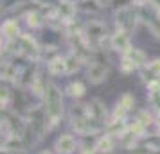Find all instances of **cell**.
I'll return each mask as SVG.
<instances>
[{
    "label": "cell",
    "instance_id": "6da1fadb",
    "mask_svg": "<svg viewBox=\"0 0 160 154\" xmlns=\"http://www.w3.org/2000/svg\"><path fill=\"white\" fill-rule=\"evenodd\" d=\"M42 100H43V110L49 120V129H54L63 118V91L56 82H47Z\"/></svg>",
    "mask_w": 160,
    "mask_h": 154
},
{
    "label": "cell",
    "instance_id": "7a4b0ae2",
    "mask_svg": "<svg viewBox=\"0 0 160 154\" xmlns=\"http://www.w3.org/2000/svg\"><path fill=\"white\" fill-rule=\"evenodd\" d=\"M110 73L108 59L102 56V50H95L94 58L87 63V79L90 84H101Z\"/></svg>",
    "mask_w": 160,
    "mask_h": 154
},
{
    "label": "cell",
    "instance_id": "3957f363",
    "mask_svg": "<svg viewBox=\"0 0 160 154\" xmlns=\"http://www.w3.org/2000/svg\"><path fill=\"white\" fill-rule=\"evenodd\" d=\"M83 34L87 38L88 45L92 47V50H102V43L106 41V38L108 36V30H106V25L102 22H97V20H92V22H88L85 27H83Z\"/></svg>",
    "mask_w": 160,
    "mask_h": 154
},
{
    "label": "cell",
    "instance_id": "277c9868",
    "mask_svg": "<svg viewBox=\"0 0 160 154\" xmlns=\"http://www.w3.org/2000/svg\"><path fill=\"white\" fill-rule=\"evenodd\" d=\"M25 127H27L25 117L11 110L2 111V134L6 133V136H23Z\"/></svg>",
    "mask_w": 160,
    "mask_h": 154
},
{
    "label": "cell",
    "instance_id": "5b68a950",
    "mask_svg": "<svg viewBox=\"0 0 160 154\" xmlns=\"http://www.w3.org/2000/svg\"><path fill=\"white\" fill-rule=\"evenodd\" d=\"M16 49H18V56L29 59V61H38L42 58V52H43V49L38 45V41L31 34H27V32H22L18 36Z\"/></svg>",
    "mask_w": 160,
    "mask_h": 154
},
{
    "label": "cell",
    "instance_id": "8992f818",
    "mask_svg": "<svg viewBox=\"0 0 160 154\" xmlns=\"http://www.w3.org/2000/svg\"><path fill=\"white\" fill-rule=\"evenodd\" d=\"M138 15H140V20L148 25V29L155 38L160 40V11L151 2H146L142 6H138Z\"/></svg>",
    "mask_w": 160,
    "mask_h": 154
},
{
    "label": "cell",
    "instance_id": "52a82bcc",
    "mask_svg": "<svg viewBox=\"0 0 160 154\" xmlns=\"http://www.w3.org/2000/svg\"><path fill=\"white\" fill-rule=\"evenodd\" d=\"M138 20H140V15H138V6H131V7L121 9L115 13V25L117 29H122L126 32L135 30Z\"/></svg>",
    "mask_w": 160,
    "mask_h": 154
},
{
    "label": "cell",
    "instance_id": "ba28073f",
    "mask_svg": "<svg viewBox=\"0 0 160 154\" xmlns=\"http://www.w3.org/2000/svg\"><path fill=\"white\" fill-rule=\"evenodd\" d=\"M88 117L97 127V131H102L108 124V111L99 99H92L88 102Z\"/></svg>",
    "mask_w": 160,
    "mask_h": 154
},
{
    "label": "cell",
    "instance_id": "9c48e42d",
    "mask_svg": "<svg viewBox=\"0 0 160 154\" xmlns=\"http://www.w3.org/2000/svg\"><path fill=\"white\" fill-rule=\"evenodd\" d=\"M108 41H110V49L113 52H119L121 56L131 49L130 32H126V30H122V29H115L113 34H110Z\"/></svg>",
    "mask_w": 160,
    "mask_h": 154
},
{
    "label": "cell",
    "instance_id": "30bf717a",
    "mask_svg": "<svg viewBox=\"0 0 160 154\" xmlns=\"http://www.w3.org/2000/svg\"><path fill=\"white\" fill-rule=\"evenodd\" d=\"M78 149H79L78 140L74 138L72 134H68V133L59 134L58 138H56V142H54V151H56V154H72Z\"/></svg>",
    "mask_w": 160,
    "mask_h": 154
},
{
    "label": "cell",
    "instance_id": "8fae6325",
    "mask_svg": "<svg viewBox=\"0 0 160 154\" xmlns=\"http://www.w3.org/2000/svg\"><path fill=\"white\" fill-rule=\"evenodd\" d=\"M133 106H135V97L131 95V93H122V95L119 97V100L115 102L112 118H126L128 113L133 110Z\"/></svg>",
    "mask_w": 160,
    "mask_h": 154
},
{
    "label": "cell",
    "instance_id": "7c38bea8",
    "mask_svg": "<svg viewBox=\"0 0 160 154\" xmlns=\"http://www.w3.org/2000/svg\"><path fill=\"white\" fill-rule=\"evenodd\" d=\"M29 147H27V142L23 136H6L4 142H2V151L6 152H11V154H20V152H25Z\"/></svg>",
    "mask_w": 160,
    "mask_h": 154
},
{
    "label": "cell",
    "instance_id": "4fadbf2b",
    "mask_svg": "<svg viewBox=\"0 0 160 154\" xmlns=\"http://www.w3.org/2000/svg\"><path fill=\"white\" fill-rule=\"evenodd\" d=\"M38 65H27L23 66L22 73H20V77H18V81H16V84L20 86V88H31V84L34 82V79H36L38 75Z\"/></svg>",
    "mask_w": 160,
    "mask_h": 154
},
{
    "label": "cell",
    "instance_id": "5bb4252c",
    "mask_svg": "<svg viewBox=\"0 0 160 154\" xmlns=\"http://www.w3.org/2000/svg\"><path fill=\"white\" fill-rule=\"evenodd\" d=\"M20 34H22V30H20V25L16 20H6L2 23V40L15 41V40H18Z\"/></svg>",
    "mask_w": 160,
    "mask_h": 154
},
{
    "label": "cell",
    "instance_id": "9a60e30c",
    "mask_svg": "<svg viewBox=\"0 0 160 154\" xmlns=\"http://www.w3.org/2000/svg\"><path fill=\"white\" fill-rule=\"evenodd\" d=\"M22 70H23V66H18L16 63H13V61L4 63V66H2V81L16 82L18 77H20V73H22Z\"/></svg>",
    "mask_w": 160,
    "mask_h": 154
},
{
    "label": "cell",
    "instance_id": "2e32d148",
    "mask_svg": "<svg viewBox=\"0 0 160 154\" xmlns=\"http://www.w3.org/2000/svg\"><path fill=\"white\" fill-rule=\"evenodd\" d=\"M115 136L112 134H102L95 140V149H97V154H110L113 149H115Z\"/></svg>",
    "mask_w": 160,
    "mask_h": 154
},
{
    "label": "cell",
    "instance_id": "e0dca14e",
    "mask_svg": "<svg viewBox=\"0 0 160 154\" xmlns=\"http://www.w3.org/2000/svg\"><path fill=\"white\" fill-rule=\"evenodd\" d=\"M47 72L51 73V75H67L65 56H58V58L47 61Z\"/></svg>",
    "mask_w": 160,
    "mask_h": 154
},
{
    "label": "cell",
    "instance_id": "ac0fdd59",
    "mask_svg": "<svg viewBox=\"0 0 160 154\" xmlns=\"http://www.w3.org/2000/svg\"><path fill=\"white\" fill-rule=\"evenodd\" d=\"M122 56H126L128 59H131L135 65L138 66V70L142 68V66L148 63V56H146V52L144 50H140V49H137V47H131L128 52H124Z\"/></svg>",
    "mask_w": 160,
    "mask_h": 154
},
{
    "label": "cell",
    "instance_id": "d6986e66",
    "mask_svg": "<svg viewBox=\"0 0 160 154\" xmlns=\"http://www.w3.org/2000/svg\"><path fill=\"white\" fill-rule=\"evenodd\" d=\"M65 93L68 97H72V99L78 100V99H81V97L87 93V86H85L81 81H70L65 86Z\"/></svg>",
    "mask_w": 160,
    "mask_h": 154
},
{
    "label": "cell",
    "instance_id": "ffe728a7",
    "mask_svg": "<svg viewBox=\"0 0 160 154\" xmlns=\"http://www.w3.org/2000/svg\"><path fill=\"white\" fill-rule=\"evenodd\" d=\"M65 61H67V75H70V73H76L78 70H81V66H83V59L79 56H76L74 52H68L65 56Z\"/></svg>",
    "mask_w": 160,
    "mask_h": 154
},
{
    "label": "cell",
    "instance_id": "44dd1931",
    "mask_svg": "<svg viewBox=\"0 0 160 154\" xmlns=\"http://www.w3.org/2000/svg\"><path fill=\"white\" fill-rule=\"evenodd\" d=\"M23 18H25V23L29 25L31 29H38V27H42L45 23V16L40 11H32L29 15H25Z\"/></svg>",
    "mask_w": 160,
    "mask_h": 154
},
{
    "label": "cell",
    "instance_id": "7402d4cb",
    "mask_svg": "<svg viewBox=\"0 0 160 154\" xmlns=\"http://www.w3.org/2000/svg\"><path fill=\"white\" fill-rule=\"evenodd\" d=\"M119 70H121L122 73H126V75H128V73H133V72H137V70H138V66L135 65V63H133L131 59H128V58H126V56H121V63H119Z\"/></svg>",
    "mask_w": 160,
    "mask_h": 154
},
{
    "label": "cell",
    "instance_id": "603a6c76",
    "mask_svg": "<svg viewBox=\"0 0 160 154\" xmlns=\"http://www.w3.org/2000/svg\"><path fill=\"white\" fill-rule=\"evenodd\" d=\"M13 102V91L8 86H2V93H0V104H2V111H6L11 108Z\"/></svg>",
    "mask_w": 160,
    "mask_h": 154
},
{
    "label": "cell",
    "instance_id": "cb8c5ba5",
    "mask_svg": "<svg viewBox=\"0 0 160 154\" xmlns=\"http://www.w3.org/2000/svg\"><path fill=\"white\" fill-rule=\"evenodd\" d=\"M135 120H137L138 124H142L148 129V125H151V124H155V117H153L151 113H148L146 110H140L137 113V117H135Z\"/></svg>",
    "mask_w": 160,
    "mask_h": 154
},
{
    "label": "cell",
    "instance_id": "d4e9b609",
    "mask_svg": "<svg viewBox=\"0 0 160 154\" xmlns=\"http://www.w3.org/2000/svg\"><path fill=\"white\" fill-rule=\"evenodd\" d=\"M146 68L149 70V72L155 75V77H158L160 79V58H151L148 59V63H146Z\"/></svg>",
    "mask_w": 160,
    "mask_h": 154
},
{
    "label": "cell",
    "instance_id": "484cf974",
    "mask_svg": "<svg viewBox=\"0 0 160 154\" xmlns=\"http://www.w3.org/2000/svg\"><path fill=\"white\" fill-rule=\"evenodd\" d=\"M151 152L153 149H149L148 145H133L124 151V154H151Z\"/></svg>",
    "mask_w": 160,
    "mask_h": 154
},
{
    "label": "cell",
    "instance_id": "4316f807",
    "mask_svg": "<svg viewBox=\"0 0 160 154\" xmlns=\"http://www.w3.org/2000/svg\"><path fill=\"white\" fill-rule=\"evenodd\" d=\"M110 6L115 9V13H117V11H121V9H126V7L135 6V2H133V0H112Z\"/></svg>",
    "mask_w": 160,
    "mask_h": 154
},
{
    "label": "cell",
    "instance_id": "83f0119b",
    "mask_svg": "<svg viewBox=\"0 0 160 154\" xmlns=\"http://www.w3.org/2000/svg\"><path fill=\"white\" fill-rule=\"evenodd\" d=\"M148 102L155 108L157 113H160V91H149L148 93Z\"/></svg>",
    "mask_w": 160,
    "mask_h": 154
},
{
    "label": "cell",
    "instance_id": "f1b7e54d",
    "mask_svg": "<svg viewBox=\"0 0 160 154\" xmlns=\"http://www.w3.org/2000/svg\"><path fill=\"white\" fill-rule=\"evenodd\" d=\"M79 154H97V149H95V142H92V143H88V142H85V143H79Z\"/></svg>",
    "mask_w": 160,
    "mask_h": 154
},
{
    "label": "cell",
    "instance_id": "f546056e",
    "mask_svg": "<svg viewBox=\"0 0 160 154\" xmlns=\"http://www.w3.org/2000/svg\"><path fill=\"white\" fill-rule=\"evenodd\" d=\"M155 125L158 127V131H160V113H157V117H155Z\"/></svg>",
    "mask_w": 160,
    "mask_h": 154
},
{
    "label": "cell",
    "instance_id": "4dcf8cb0",
    "mask_svg": "<svg viewBox=\"0 0 160 154\" xmlns=\"http://www.w3.org/2000/svg\"><path fill=\"white\" fill-rule=\"evenodd\" d=\"M149 2H151L153 6H155V7H157V9L160 11V0H149Z\"/></svg>",
    "mask_w": 160,
    "mask_h": 154
},
{
    "label": "cell",
    "instance_id": "1f68e13d",
    "mask_svg": "<svg viewBox=\"0 0 160 154\" xmlns=\"http://www.w3.org/2000/svg\"><path fill=\"white\" fill-rule=\"evenodd\" d=\"M40 154H54V152H51V151H43V152H40Z\"/></svg>",
    "mask_w": 160,
    "mask_h": 154
}]
</instances>
